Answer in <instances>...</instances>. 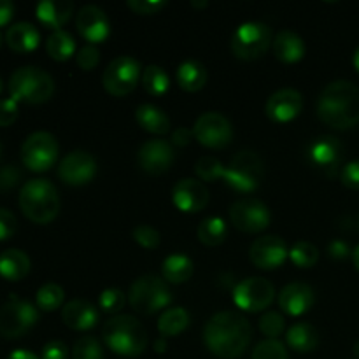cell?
Instances as JSON below:
<instances>
[{
	"label": "cell",
	"instance_id": "52a82bcc",
	"mask_svg": "<svg viewBox=\"0 0 359 359\" xmlns=\"http://www.w3.org/2000/svg\"><path fill=\"white\" fill-rule=\"evenodd\" d=\"M265 177V161L255 151H241L231 158L224 172V182L235 191L252 193Z\"/></svg>",
	"mask_w": 359,
	"mask_h": 359
},
{
	"label": "cell",
	"instance_id": "ffe728a7",
	"mask_svg": "<svg viewBox=\"0 0 359 359\" xmlns=\"http://www.w3.org/2000/svg\"><path fill=\"white\" fill-rule=\"evenodd\" d=\"M302 109H304V97L293 88H284L272 93L265 105L266 116L276 123L293 121L294 118H298Z\"/></svg>",
	"mask_w": 359,
	"mask_h": 359
},
{
	"label": "cell",
	"instance_id": "03108f58",
	"mask_svg": "<svg viewBox=\"0 0 359 359\" xmlns=\"http://www.w3.org/2000/svg\"><path fill=\"white\" fill-rule=\"evenodd\" d=\"M351 359H359V358H351Z\"/></svg>",
	"mask_w": 359,
	"mask_h": 359
},
{
	"label": "cell",
	"instance_id": "6f0895ef",
	"mask_svg": "<svg viewBox=\"0 0 359 359\" xmlns=\"http://www.w3.org/2000/svg\"><path fill=\"white\" fill-rule=\"evenodd\" d=\"M353 262H354V266H356V270L359 272V245L353 251Z\"/></svg>",
	"mask_w": 359,
	"mask_h": 359
},
{
	"label": "cell",
	"instance_id": "db71d44e",
	"mask_svg": "<svg viewBox=\"0 0 359 359\" xmlns=\"http://www.w3.org/2000/svg\"><path fill=\"white\" fill-rule=\"evenodd\" d=\"M14 16V4L11 0H0V27L7 25Z\"/></svg>",
	"mask_w": 359,
	"mask_h": 359
},
{
	"label": "cell",
	"instance_id": "ab89813d",
	"mask_svg": "<svg viewBox=\"0 0 359 359\" xmlns=\"http://www.w3.org/2000/svg\"><path fill=\"white\" fill-rule=\"evenodd\" d=\"M72 359H104L102 344L95 337H83L74 344Z\"/></svg>",
	"mask_w": 359,
	"mask_h": 359
},
{
	"label": "cell",
	"instance_id": "f907efd6",
	"mask_svg": "<svg viewBox=\"0 0 359 359\" xmlns=\"http://www.w3.org/2000/svg\"><path fill=\"white\" fill-rule=\"evenodd\" d=\"M41 359H69V349L60 340H51L42 347Z\"/></svg>",
	"mask_w": 359,
	"mask_h": 359
},
{
	"label": "cell",
	"instance_id": "4dcf8cb0",
	"mask_svg": "<svg viewBox=\"0 0 359 359\" xmlns=\"http://www.w3.org/2000/svg\"><path fill=\"white\" fill-rule=\"evenodd\" d=\"M193 272H195V265H193L191 258L184 255H170L163 259V265H161L163 280L170 284L186 283L191 279Z\"/></svg>",
	"mask_w": 359,
	"mask_h": 359
},
{
	"label": "cell",
	"instance_id": "8992f818",
	"mask_svg": "<svg viewBox=\"0 0 359 359\" xmlns=\"http://www.w3.org/2000/svg\"><path fill=\"white\" fill-rule=\"evenodd\" d=\"M128 302L139 314L153 316L172 304V293L163 277L146 273L132 284L128 291Z\"/></svg>",
	"mask_w": 359,
	"mask_h": 359
},
{
	"label": "cell",
	"instance_id": "6125c7cd",
	"mask_svg": "<svg viewBox=\"0 0 359 359\" xmlns=\"http://www.w3.org/2000/svg\"><path fill=\"white\" fill-rule=\"evenodd\" d=\"M2 44H4V35L2 32H0V48H2Z\"/></svg>",
	"mask_w": 359,
	"mask_h": 359
},
{
	"label": "cell",
	"instance_id": "277c9868",
	"mask_svg": "<svg viewBox=\"0 0 359 359\" xmlns=\"http://www.w3.org/2000/svg\"><path fill=\"white\" fill-rule=\"evenodd\" d=\"M21 212L37 224H48L58 216L60 196L55 186L48 179H32L21 186L20 198Z\"/></svg>",
	"mask_w": 359,
	"mask_h": 359
},
{
	"label": "cell",
	"instance_id": "7a4b0ae2",
	"mask_svg": "<svg viewBox=\"0 0 359 359\" xmlns=\"http://www.w3.org/2000/svg\"><path fill=\"white\" fill-rule=\"evenodd\" d=\"M318 116L330 128L349 130L358 126L359 88L346 79L326 84L318 98Z\"/></svg>",
	"mask_w": 359,
	"mask_h": 359
},
{
	"label": "cell",
	"instance_id": "9f6ffc18",
	"mask_svg": "<svg viewBox=\"0 0 359 359\" xmlns=\"http://www.w3.org/2000/svg\"><path fill=\"white\" fill-rule=\"evenodd\" d=\"M167 347H168V344H167V339H165V337H160V339H156L154 340V351H156V353H165V351H167Z\"/></svg>",
	"mask_w": 359,
	"mask_h": 359
},
{
	"label": "cell",
	"instance_id": "4316f807",
	"mask_svg": "<svg viewBox=\"0 0 359 359\" xmlns=\"http://www.w3.org/2000/svg\"><path fill=\"white\" fill-rule=\"evenodd\" d=\"M30 272V258L21 249H7L0 255V277L18 283Z\"/></svg>",
	"mask_w": 359,
	"mask_h": 359
},
{
	"label": "cell",
	"instance_id": "681fc988",
	"mask_svg": "<svg viewBox=\"0 0 359 359\" xmlns=\"http://www.w3.org/2000/svg\"><path fill=\"white\" fill-rule=\"evenodd\" d=\"M340 179H342V184L349 189H356L359 191V160L351 161L346 167L342 168V174H340Z\"/></svg>",
	"mask_w": 359,
	"mask_h": 359
},
{
	"label": "cell",
	"instance_id": "f6af8a7d",
	"mask_svg": "<svg viewBox=\"0 0 359 359\" xmlns=\"http://www.w3.org/2000/svg\"><path fill=\"white\" fill-rule=\"evenodd\" d=\"M128 7L140 16H153V14L160 13L163 7H167V2L163 0H128Z\"/></svg>",
	"mask_w": 359,
	"mask_h": 359
},
{
	"label": "cell",
	"instance_id": "ba28073f",
	"mask_svg": "<svg viewBox=\"0 0 359 359\" xmlns=\"http://www.w3.org/2000/svg\"><path fill=\"white\" fill-rule=\"evenodd\" d=\"M272 30L259 21L242 23L231 35V51L238 60H258L272 44Z\"/></svg>",
	"mask_w": 359,
	"mask_h": 359
},
{
	"label": "cell",
	"instance_id": "44dd1931",
	"mask_svg": "<svg viewBox=\"0 0 359 359\" xmlns=\"http://www.w3.org/2000/svg\"><path fill=\"white\" fill-rule=\"evenodd\" d=\"M76 27L81 37L86 39L93 46L104 42L111 34V23H109L107 14L98 6H84L77 14Z\"/></svg>",
	"mask_w": 359,
	"mask_h": 359
},
{
	"label": "cell",
	"instance_id": "be15d7a7",
	"mask_svg": "<svg viewBox=\"0 0 359 359\" xmlns=\"http://www.w3.org/2000/svg\"><path fill=\"white\" fill-rule=\"evenodd\" d=\"M2 90H4V83H2V77H0V93H2Z\"/></svg>",
	"mask_w": 359,
	"mask_h": 359
},
{
	"label": "cell",
	"instance_id": "8d00e7d4",
	"mask_svg": "<svg viewBox=\"0 0 359 359\" xmlns=\"http://www.w3.org/2000/svg\"><path fill=\"white\" fill-rule=\"evenodd\" d=\"M290 258L298 269H312L319 259V249L312 242L300 241L291 248Z\"/></svg>",
	"mask_w": 359,
	"mask_h": 359
},
{
	"label": "cell",
	"instance_id": "ac0fdd59",
	"mask_svg": "<svg viewBox=\"0 0 359 359\" xmlns=\"http://www.w3.org/2000/svg\"><path fill=\"white\" fill-rule=\"evenodd\" d=\"M174 160V147H172L170 142L163 139L147 140V142L140 146L139 153H137L139 167L149 175H161L168 172Z\"/></svg>",
	"mask_w": 359,
	"mask_h": 359
},
{
	"label": "cell",
	"instance_id": "e0dca14e",
	"mask_svg": "<svg viewBox=\"0 0 359 359\" xmlns=\"http://www.w3.org/2000/svg\"><path fill=\"white\" fill-rule=\"evenodd\" d=\"M97 174V160L88 151H72L58 165L60 181L67 186H84Z\"/></svg>",
	"mask_w": 359,
	"mask_h": 359
},
{
	"label": "cell",
	"instance_id": "74e56055",
	"mask_svg": "<svg viewBox=\"0 0 359 359\" xmlns=\"http://www.w3.org/2000/svg\"><path fill=\"white\" fill-rule=\"evenodd\" d=\"M195 172L203 182H214L224 177L226 167L214 156H202L195 163Z\"/></svg>",
	"mask_w": 359,
	"mask_h": 359
},
{
	"label": "cell",
	"instance_id": "11a10c76",
	"mask_svg": "<svg viewBox=\"0 0 359 359\" xmlns=\"http://www.w3.org/2000/svg\"><path fill=\"white\" fill-rule=\"evenodd\" d=\"M7 359H41L37 356V354H34V353H30V351H27V349H16V351H13V353L9 354V358Z\"/></svg>",
	"mask_w": 359,
	"mask_h": 359
},
{
	"label": "cell",
	"instance_id": "83f0119b",
	"mask_svg": "<svg viewBox=\"0 0 359 359\" xmlns=\"http://www.w3.org/2000/svg\"><path fill=\"white\" fill-rule=\"evenodd\" d=\"M286 342L297 353H312L319 346V333L309 323H297L286 332Z\"/></svg>",
	"mask_w": 359,
	"mask_h": 359
},
{
	"label": "cell",
	"instance_id": "7dc6e473",
	"mask_svg": "<svg viewBox=\"0 0 359 359\" xmlns=\"http://www.w3.org/2000/svg\"><path fill=\"white\" fill-rule=\"evenodd\" d=\"M21 181V170L16 165H6L0 168V191H11Z\"/></svg>",
	"mask_w": 359,
	"mask_h": 359
},
{
	"label": "cell",
	"instance_id": "5b68a950",
	"mask_svg": "<svg viewBox=\"0 0 359 359\" xmlns=\"http://www.w3.org/2000/svg\"><path fill=\"white\" fill-rule=\"evenodd\" d=\"M9 93L11 98L20 104H44L55 93V81L46 70L39 67H21L14 70L9 79Z\"/></svg>",
	"mask_w": 359,
	"mask_h": 359
},
{
	"label": "cell",
	"instance_id": "d6986e66",
	"mask_svg": "<svg viewBox=\"0 0 359 359\" xmlns=\"http://www.w3.org/2000/svg\"><path fill=\"white\" fill-rule=\"evenodd\" d=\"M172 200L181 212L195 214L205 209L209 203V189L198 179L186 177L174 186Z\"/></svg>",
	"mask_w": 359,
	"mask_h": 359
},
{
	"label": "cell",
	"instance_id": "5bb4252c",
	"mask_svg": "<svg viewBox=\"0 0 359 359\" xmlns=\"http://www.w3.org/2000/svg\"><path fill=\"white\" fill-rule=\"evenodd\" d=\"M193 135L209 149H223L233 139V126L219 112H203L195 121Z\"/></svg>",
	"mask_w": 359,
	"mask_h": 359
},
{
	"label": "cell",
	"instance_id": "f1b7e54d",
	"mask_svg": "<svg viewBox=\"0 0 359 359\" xmlns=\"http://www.w3.org/2000/svg\"><path fill=\"white\" fill-rule=\"evenodd\" d=\"M135 119L146 132L154 133V135H165L170 130L168 116L153 104L139 105L135 111Z\"/></svg>",
	"mask_w": 359,
	"mask_h": 359
},
{
	"label": "cell",
	"instance_id": "bcb514c9",
	"mask_svg": "<svg viewBox=\"0 0 359 359\" xmlns=\"http://www.w3.org/2000/svg\"><path fill=\"white\" fill-rule=\"evenodd\" d=\"M20 114V107H18V102L14 98H4L0 100V126L6 128L11 126L18 119Z\"/></svg>",
	"mask_w": 359,
	"mask_h": 359
},
{
	"label": "cell",
	"instance_id": "7c38bea8",
	"mask_svg": "<svg viewBox=\"0 0 359 359\" xmlns=\"http://www.w3.org/2000/svg\"><path fill=\"white\" fill-rule=\"evenodd\" d=\"M276 287L263 277H248L233 287V304L245 312H262L272 305Z\"/></svg>",
	"mask_w": 359,
	"mask_h": 359
},
{
	"label": "cell",
	"instance_id": "836d02e7",
	"mask_svg": "<svg viewBox=\"0 0 359 359\" xmlns=\"http://www.w3.org/2000/svg\"><path fill=\"white\" fill-rule=\"evenodd\" d=\"M196 235H198V241L202 242L203 245H209V248H217V245L223 244L226 241L228 235V226L221 217H207L202 223L198 224V230H196Z\"/></svg>",
	"mask_w": 359,
	"mask_h": 359
},
{
	"label": "cell",
	"instance_id": "8fae6325",
	"mask_svg": "<svg viewBox=\"0 0 359 359\" xmlns=\"http://www.w3.org/2000/svg\"><path fill=\"white\" fill-rule=\"evenodd\" d=\"M58 142L48 132H35L21 146V161L32 172H48L58 160Z\"/></svg>",
	"mask_w": 359,
	"mask_h": 359
},
{
	"label": "cell",
	"instance_id": "e575fe53",
	"mask_svg": "<svg viewBox=\"0 0 359 359\" xmlns=\"http://www.w3.org/2000/svg\"><path fill=\"white\" fill-rule=\"evenodd\" d=\"M140 83L147 93L153 95V97H161L170 88V77L160 65H149L142 70Z\"/></svg>",
	"mask_w": 359,
	"mask_h": 359
},
{
	"label": "cell",
	"instance_id": "680465c9",
	"mask_svg": "<svg viewBox=\"0 0 359 359\" xmlns=\"http://www.w3.org/2000/svg\"><path fill=\"white\" fill-rule=\"evenodd\" d=\"M353 63H354V69L358 70V74H359V46H358V49L356 51H354V56H353Z\"/></svg>",
	"mask_w": 359,
	"mask_h": 359
},
{
	"label": "cell",
	"instance_id": "3957f363",
	"mask_svg": "<svg viewBox=\"0 0 359 359\" xmlns=\"http://www.w3.org/2000/svg\"><path fill=\"white\" fill-rule=\"evenodd\" d=\"M102 337L112 353L126 358L140 356L149 342L142 323L128 314L112 316L104 325Z\"/></svg>",
	"mask_w": 359,
	"mask_h": 359
},
{
	"label": "cell",
	"instance_id": "c3c4849f",
	"mask_svg": "<svg viewBox=\"0 0 359 359\" xmlns=\"http://www.w3.org/2000/svg\"><path fill=\"white\" fill-rule=\"evenodd\" d=\"M18 230V221L11 210L0 207V242L9 241Z\"/></svg>",
	"mask_w": 359,
	"mask_h": 359
},
{
	"label": "cell",
	"instance_id": "816d5d0a",
	"mask_svg": "<svg viewBox=\"0 0 359 359\" xmlns=\"http://www.w3.org/2000/svg\"><path fill=\"white\" fill-rule=\"evenodd\" d=\"M193 137H195L193 135V130L181 126V128H177L174 133H172V144L179 147H184L191 142Z\"/></svg>",
	"mask_w": 359,
	"mask_h": 359
},
{
	"label": "cell",
	"instance_id": "9a60e30c",
	"mask_svg": "<svg viewBox=\"0 0 359 359\" xmlns=\"http://www.w3.org/2000/svg\"><path fill=\"white\" fill-rule=\"evenodd\" d=\"M307 160L326 177H335L344 160V146L337 137L321 135L307 146Z\"/></svg>",
	"mask_w": 359,
	"mask_h": 359
},
{
	"label": "cell",
	"instance_id": "60d3db41",
	"mask_svg": "<svg viewBox=\"0 0 359 359\" xmlns=\"http://www.w3.org/2000/svg\"><path fill=\"white\" fill-rule=\"evenodd\" d=\"M126 297L121 290L118 287H107L100 293L98 297V307L105 312V314H116L121 312V309L125 307Z\"/></svg>",
	"mask_w": 359,
	"mask_h": 359
},
{
	"label": "cell",
	"instance_id": "484cf974",
	"mask_svg": "<svg viewBox=\"0 0 359 359\" xmlns=\"http://www.w3.org/2000/svg\"><path fill=\"white\" fill-rule=\"evenodd\" d=\"M277 60L284 63H297L305 55V42L298 34L291 30H283L276 35L272 42Z\"/></svg>",
	"mask_w": 359,
	"mask_h": 359
},
{
	"label": "cell",
	"instance_id": "b9f144b4",
	"mask_svg": "<svg viewBox=\"0 0 359 359\" xmlns=\"http://www.w3.org/2000/svg\"><path fill=\"white\" fill-rule=\"evenodd\" d=\"M284 328H286V321H284L283 314L276 311L265 312L259 319V332L269 339L277 340V337L283 335Z\"/></svg>",
	"mask_w": 359,
	"mask_h": 359
},
{
	"label": "cell",
	"instance_id": "d6a6232c",
	"mask_svg": "<svg viewBox=\"0 0 359 359\" xmlns=\"http://www.w3.org/2000/svg\"><path fill=\"white\" fill-rule=\"evenodd\" d=\"M46 51L56 62H67L76 53V41H74V37L69 32L56 30L48 37Z\"/></svg>",
	"mask_w": 359,
	"mask_h": 359
},
{
	"label": "cell",
	"instance_id": "cb8c5ba5",
	"mask_svg": "<svg viewBox=\"0 0 359 359\" xmlns=\"http://www.w3.org/2000/svg\"><path fill=\"white\" fill-rule=\"evenodd\" d=\"M74 13V4L69 0H44L35 9V16L51 30H62L63 25L70 20Z\"/></svg>",
	"mask_w": 359,
	"mask_h": 359
},
{
	"label": "cell",
	"instance_id": "1f68e13d",
	"mask_svg": "<svg viewBox=\"0 0 359 359\" xmlns=\"http://www.w3.org/2000/svg\"><path fill=\"white\" fill-rule=\"evenodd\" d=\"M189 321H191V318L184 307L167 309L165 312H161L160 319H158V332L165 339L175 337L188 328Z\"/></svg>",
	"mask_w": 359,
	"mask_h": 359
},
{
	"label": "cell",
	"instance_id": "6da1fadb",
	"mask_svg": "<svg viewBox=\"0 0 359 359\" xmlns=\"http://www.w3.org/2000/svg\"><path fill=\"white\" fill-rule=\"evenodd\" d=\"M251 340L252 326L241 312H217L203 328L205 347L221 359L241 358L248 351Z\"/></svg>",
	"mask_w": 359,
	"mask_h": 359
},
{
	"label": "cell",
	"instance_id": "4fadbf2b",
	"mask_svg": "<svg viewBox=\"0 0 359 359\" xmlns=\"http://www.w3.org/2000/svg\"><path fill=\"white\" fill-rule=\"evenodd\" d=\"M230 219L237 230L244 233H259L266 230L270 224V210L262 200L258 198H241L230 207Z\"/></svg>",
	"mask_w": 359,
	"mask_h": 359
},
{
	"label": "cell",
	"instance_id": "d590c367",
	"mask_svg": "<svg viewBox=\"0 0 359 359\" xmlns=\"http://www.w3.org/2000/svg\"><path fill=\"white\" fill-rule=\"evenodd\" d=\"M63 300H65L63 287L56 283H48L35 294V307L44 312H53L62 307Z\"/></svg>",
	"mask_w": 359,
	"mask_h": 359
},
{
	"label": "cell",
	"instance_id": "91938a15",
	"mask_svg": "<svg viewBox=\"0 0 359 359\" xmlns=\"http://www.w3.org/2000/svg\"><path fill=\"white\" fill-rule=\"evenodd\" d=\"M191 6L193 7H207V6H209V2H196V0H193Z\"/></svg>",
	"mask_w": 359,
	"mask_h": 359
},
{
	"label": "cell",
	"instance_id": "94428289",
	"mask_svg": "<svg viewBox=\"0 0 359 359\" xmlns=\"http://www.w3.org/2000/svg\"><path fill=\"white\" fill-rule=\"evenodd\" d=\"M354 354H356L354 358H359V342L356 344V346H354Z\"/></svg>",
	"mask_w": 359,
	"mask_h": 359
},
{
	"label": "cell",
	"instance_id": "7bdbcfd3",
	"mask_svg": "<svg viewBox=\"0 0 359 359\" xmlns=\"http://www.w3.org/2000/svg\"><path fill=\"white\" fill-rule=\"evenodd\" d=\"M133 241L139 245L146 249H156L160 245L161 237L158 233V230H154L153 226H147V224H140L133 230Z\"/></svg>",
	"mask_w": 359,
	"mask_h": 359
},
{
	"label": "cell",
	"instance_id": "7402d4cb",
	"mask_svg": "<svg viewBox=\"0 0 359 359\" xmlns=\"http://www.w3.org/2000/svg\"><path fill=\"white\" fill-rule=\"evenodd\" d=\"M314 290L305 283H291L283 287L279 293V307L284 314L293 316H304L314 307Z\"/></svg>",
	"mask_w": 359,
	"mask_h": 359
},
{
	"label": "cell",
	"instance_id": "e7e4bbea",
	"mask_svg": "<svg viewBox=\"0 0 359 359\" xmlns=\"http://www.w3.org/2000/svg\"><path fill=\"white\" fill-rule=\"evenodd\" d=\"M0 154H2V144H0Z\"/></svg>",
	"mask_w": 359,
	"mask_h": 359
},
{
	"label": "cell",
	"instance_id": "f35d334b",
	"mask_svg": "<svg viewBox=\"0 0 359 359\" xmlns=\"http://www.w3.org/2000/svg\"><path fill=\"white\" fill-rule=\"evenodd\" d=\"M251 359H290V354L280 340L266 339L255 347Z\"/></svg>",
	"mask_w": 359,
	"mask_h": 359
},
{
	"label": "cell",
	"instance_id": "d4e9b609",
	"mask_svg": "<svg viewBox=\"0 0 359 359\" xmlns=\"http://www.w3.org/2000/svg\"><path fill=\"white\" fill-rule=\"evenodd\" d=\"M41 42V34L37 28L28 21H20L7 28L6 44L16 53H30Z\"/></svg>",
	"mask_w": 359,
	"mask_h": 359
},
{
	"label": "cell",
	"instance_id": "ee69618b",
	"mask_svg": "<svg viewBox=\"0 0 359 359\" xmlns=\"http://www.w3.org/2000/svg\"><path fill=\"white\" fill-rule=\"evenodd\" d=\"M76 62H77V67H79V69L90 72V70H93L95 67L98 65V62H100V51H98L97 46H93V44L83 46V48L77 51Z\"/></svg>",
	"mask_w": 359,
	"mask_h": 359
},
{
	"label": "cell",
	"instance_id": "30bf717a",
	"mask_svg": "<svg viewBox=\"0 0 359 359\" xmlns=\"http://www.w3.org/2000/svg\"><path fill=\"white\" fill-rule=\"evenodd\" d=\"M142 79V67L132 56H118L104 70L102 84L112 97H126Z\"/></svg>",
	"mask_w": 359,
	"mask_h": 359
},
{
	"label": "cell",
	"instance_id": "f5cc1de1",
	"mask_svg": "<svg viewBox=\"0 0 359 359\" xmlns=\"http://www.w3.org/2000/svg\"><path fill=\"white\" fill-rule=\"evenodd\" d=\"M328 252H330V256H332V258L344 259V258H347V256H349L351 249H349V245H347L344 241H333L332 244L328 245Z\"/></svg>",
	"mask_w": 359,
	"mask_h": 359
},
{
	"label": "cell",
	"instance_id": "2e32d148",
	"mask_svg": "<svg viewBox=\"0 0 359 359\" xmlns=\"http://www.w3.org/2000/svg\"><path fill=\"white\" fill-rule=\"evenodd\" d=\"M290 256L286 242L276 235H265L252 242L249 249V259L259 270H276L284 265Z\"/></svg>",
	"mask_w": 359,
	"mask_h": 359
},
{
	"label": "cell",
	"instance_id": "603a6c76",
	"mask_svg": "<svg viewBox=\"0 0 359 359\" xmlns=\"http://www.w3.org/2000/svg\"><path fill=\"white\" fill-rule=\"evenodd\" d=\"M62 319L70 330L76 332H86L91 330L98 323V311L93 304L88 300H70L63 305Z\"/></svg>",
	"mask_w": 359,
	"mask_h": 359
},
{
	"label": "cell",
	"instance_id": "9c48e42d",
	"mask_svg": "<svg viewBox=\"0 0 359 359\" xmlns=\"http://www.w3.org/2000/svg\"><path fill=\"white\" fill-rule=\"evenodd\" d=\"M39 319V311L34 304L11 297L0 307V337L7 340H16L27 335Z\"/></svg>",
	"mask_w": 359,
	"mask_h": 359
},
{
	"label": "cell",
	"instance_id": "f546056e",
	"mask_svg": "<svg viewBox=\"0 0 359 359\" xmlns=\"http://www.w3.org/2000/svg\"><path fill=\"white\" fill-rule=\"evenodd\" d=\"M209 74L207 69L196 60H186L177 69V83L188 93H195L205 86Z\"/></svg>",
	"mask_w": 359,
	"mask_h": 359
}]
</instances>
